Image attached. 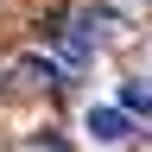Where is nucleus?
<instances>
[{"mask_svg":"<svg viewBox=\"0 0 152 152\" xmlns=\"http://www.w3.org/2000/svg\"><path fill=\"white\" fill-rule=\"evenodd\" d=\"M7 76H13V89H57L64 83V70H57L51 57H19Z\"/></svg>","mask_w":152,"mask_h":152,"instance_id":"1","label":"nucleus"},{"mask_svg":"<svg viewBox=\"0 0 152 152\" xmlns=\"http://www.w3.org/2000/svg\"><path fill=\"white\" fill-rule=\"evenodd\" d=\"M89 133H95V140H102V146H121L127 140V108H89Z\"/></svg>","mask_w":152,"mask_h":152,"instance_id":"2","label":"nucleus"},{"mask_svg":"<svg viewBox=\"0 0 152 152\" xmlns=\"http://www.w3.org/2000/svg\"><path fill=\"white\" fill-rule=\"evenodd\" d=\"M121 108H127V114H152V89L127 83V89H121Z\"/></svg>","mask_w":152,"mask_h":152,"instance_id":"3","label":"nucleus"},{"mask_svg":"<svg viewBox=\"0 0 152 152\" xmlns=\"http://www.w3.org/2000/svg\"><path fill=\"white\" fill-rule=\"evenodd\" d=\"M26 152H70V140H64V133H32V140H26Z\"/></svg>","mask_w":152,"mask_h":152,"instance_id":"4","label":"nucleus"}]
</instances>
